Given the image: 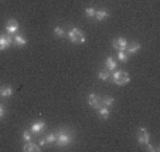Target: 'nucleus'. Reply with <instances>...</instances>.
<instances>
[{"label":"nucleus","instance_id":"f257e3e1","mask_svg":"<svg viewBox=\"0 0 160 152\" xmlns=\"http://www.w3.org/2000/svg\"><path fill=\"white\" fill-rule=\"evenodd\" d=\"M55 134H57V141H55V144H57L58 146H61V148L70 145V144L72 142V134H71L67 128H61L60 131H57Z\"/></svg>","mask_w":160,"mask_h":152},{"label":"nucleus","instance_id":"1a4fd4ad","mask_svg":"<svg viewBox=\"0 0 160 152\" xmlns=\"http://www.w3.org/2000/svg\"><path fill=\"white\" fill-rule=\"evenodd\" d=\"M44 128H45V122L44 121H36V122L31 124L30 131H31V134H40Z\"/></svg>","mask_w":160,"mask_h":152},{"label":"nucleus","instance_id":"4be33fe9","mask_svg":"<svg viewBox=\"0 0 160 152\" xmlns=\"http://www.w3.org/2000/svg\"><path fill=\"white\" fill-rule=\"evenodd\" d=\"M95 12H97V10H95L94 7H87V9H85V16L92 18V17H95Z\"/></svg>","mask_w":160,"mask_h":152},{"label":"nucleus","instance_id":"aec40b11","mask_svg":"<svg viewBox=\"0 0 160 152\" xmlns=\"http://www.w3.org/2000/svg\"><path fill=\"white\" fill-rule=\"evenodd\" d=\"M113 104H115V98H112V97H105V98H102V105L109 107V108H111Z\"/></svg>","mask_w":160,"mask_h":152},{"label":"nucleus","instance_id":"9b49d317","mask_svg":"<svg viewBox=\"0 0 160 152\" xmlns=\"http://www.w3.org/2000/svg\"><path fill=\"white\" fill-rule=\"evenodd\" d=\"M55 141H57V134H55V132H50L47 137L42 138V139L40 141V145H45V144H55Z\"/></svg>","mask_w":160,"mask_h":152},{"label":"nucleus","instance_id":"20e7f679","mask_svg":"<svg viewBox=\"0 0 160 152\" xmlns=\"http://www.w3.org/2000/svg\"><path fill=\"white\" fill-rule=\"evenodd\" d=\"M136 138H138V142L140 145H148L150 142V134L146 128H139L138 129V134H136Z\"/></svg>","mask_w":160,"mask_h":152},{"label":"nucleus","instance_id":"5701e85b","mask_svg":"<svg viewBox=\"0 0 160 152\" xmlns=\"http://www.w3.org/2000/svg\"><path fill=\"white\" fill-rule=\"evenodd\" d=\"M31 135H33V134H31V131H24V132H23V135H21V138H23V141H24V142H28V141H31V138H33Z\"/></svg>","mask_w":160,"mask_h":152},{"label":"nucleus","instance_id":"dca6fc26","mask_svg":"<svg viewBox=\"0 0 160 152\" xmlns=\"http://www.w3.org/2000/svg\"><path fill=\"white\" fill-rule=\"evenodd\" d=\"M109 114H111V110H109V107L102 105L99 110H98V115H99L101 119H108V118H109Z\"/></svg>","mask_w":160,"mask_h":152},{"label":"nucleus","instance_id":"0eeeda50","mask_svg":"<svg viewBox=\"0 0 160 152\" xmlns=\"http://www.w3.org/2000/svg\"><path fill=\"white\" fill-rule=\"evenodd\" d=\"M18 31V21L16 18H9L6 21V33L7 34H17Z\"/></svg>","mask_w":160,"mask_h":152},{"label":"nucleus","instance_id":"f03ea898","mask_svg":"<svg viewBox=\"0 0 160 152\" xmlns=\"http://www.w3.org/2000/svg\"><path fill=\"white\" fill-rule=\"evenodd\" d=\"M112 81L115 82L116 85H126L130 81V77L126 71L123 70H113L112 71Z\"/></svg>","mask_w":160,"mask_h":152},{"label":"nucleus","instance_id":"b1692460","mask_svg":"<svg viewBox=\"0 0 160 152\" xmlns=\"http://www.w3.org/2000/svg\"><path fill=\"white\" fill-rule=\"evenodd\" d=\"M3 117H4V107L0 104V119L3 118Z\"/></svg>","mask_w":160,"mask_h":152},{"label":"nucleus","instance_id":"f3484780","mask_svg":"<svg viewBox=\"0 0 160 152\" xmlns=\"http://www.w3.org/2000/svg\"><path fill=\"white\" fill-rule=\"evenodd\" d=\"M13 95V88L10 85H4L0 88V97H12Z\"/></svg>","mask_w":160,"mask_h":152},{"label":"nucleus","instance_id":"423d86ee","mask_svg":"<svg viewBox=\"0 0 160 152\" xmlns=\"http://www.w3.org/2000/svg\"><path fill=\"white\" fill-rule=\"evenodd\" d=\"M13 44L12 34H0V51H4Z\"/></svg>","mask_w":160,"mask_h":152},{"label":"nucleus","instance_id":"39448f33","mask_svg":"<svg viewBox=\"0 0 160 152\" xmlns=\"http://www.w3.org/2000/svg\"><path fill=\"white\" fill-rule=\"evenodd\" d=\"M88 105L91 107V108H95V110H99L101 107H102V98L99 97V95L97 94H89L88 95Z\"/></svg>","mask_w":160,"mask_h":152},{"label":"nucleus","instance_id":"6ab92c4d","mask_svg":"<svg viewBox=\"0 0 160 152\" xmlns=\"http://www.w3.org/2000/svg\"><path fill=\"white\" fill-rule=\"evenodd\" d=\"M109 77H111V74H109L108 70H102V71H99V73H98V78L102 80V81H108Z\"/></svg>","mask_w":160,"mask_h":152},{"label":"nucleus","instance_id":"4468645a","mask_svg":"<svg viewBox=\"0 0 160 152\" xmlns=\"http://www.w3.org/2000/svg\"><path fill=\"white\" fill-rule=\"evenodd\" d=\"M105 67H106V70H108V71H113L115 68H118V63H116V61L113 60L112 57H106Z\"/></svg>","mask_w":160,"mask_h":152},{"label":"nucleus","instance_id":"6e6552de","mask_svg":"<svg viewBox=\"0 0 160 152\" xmlns=\"http://www.w3.org/2000/svg\"><path fill=\"white\" fill-rule=\"evenodd\" d=\"M112 46H113V49L118 50V51H122V50L125 51L128 47V41L123 39V37H118V39H115L112 41Z\"/></svg>","mask_w":160,"mask_h":152},{"label":"nucleus","instance_id":"2eb2a0df","mask_svg":"<svg viewBox=\"0 0 160 152\" xmlns=\"http://www.w3.org/2000/svg\"><path fill=\"white\" fill-rule=\"evenodd\" d=\"M108 16H109V12L106 9H99L95 12V18H97L98 21H102V20H105V18H108Z\"/></svg>","mask_w":160,"mask_h":152},{"label":"nucleus","instance_id":"a211bd4d","mask_svg":"<svg viewBox=\"0 0 160 152\" xmlns=\"http://www.w3.org/2000/svg\"><path fill=\"white\" fill-rule=\"evenodd\" d=\"M118 60L121 61V63H126L128 60H129V54H128L126 51H118Z\"/></svg>","mask_w":160,"mask_h":152},{"label":"nucleus","instance_id":"ddd939ff","mask_svg":"<svg viewBox=\"0 0 160 152\" xmlns=\"http://www.w3.org/2000/svg\"><path fill=\"white\" fill-rule=\"evenodd\" d=\"M13 40H14V44L18 47H24L27 44V39L24 36H21V34H14Z\"/></svg>","mask_w":160,"mask_h":152},{"label":"nucleus","instance_id":"f8f14e48","mask_svg":"<svg viewBox=\"0 0 160 152\" xmlns=\"http://www.w3.org/2000/svg\"><path fill=\"white\" fill-rule=\"evenodd\" d=\"M139 50H140V44L139 43H136V41H133V43H128V47H126L125 51H126L128 54H135V53L139 51Z\"/></svg>","mask_w":160,"mask_h":152},{"label":"nucleus","instance_id":"9d476101","mask_svg":"<svg viewBox=\"0 0 160 152\" xmlns=\"http://www.w3.org/2000/svg\"><path fill=\"white\" fill-rule=\"evenodd\" d=\"M23 151H24V152H40V151H41V148H40L37 144L28 141V142L24 144V146H23Z\"/></svg>","mask_w":160,"mask_h":152},{"label":"nucleus","instance_id":"412c9836","mask_svg":"<svg viewBox=\"0 0 160 152\" xmlns=\"http://www.w3.org/2000/svg\"><path fill=\"white\" fill-rule=\"evenodd\" d=\"M54 34L57 37H60V39H62V37H65L67 36V33L64 31V29L62 27H60V26H57V27L54 29Z\"/></svg>","mask_w":160,"mask_h":152},{"label":"nucleus","instance_id":"7ed1b4c3","mask_svg":"<svg viewBox=\"0 0 160 152\" xmlns=\"http://www.w3.org/2000/svg\"><path fill=\"white\" fill-rule=\"evenodd\" d=\"M67 37H68V40H70L71 43H74V44H84L85 43V34L82 33L81 30H79L78 27H72L68 33H67Z\"/></svg>","mask_w":160,"mask_h":152}]
</instances>
